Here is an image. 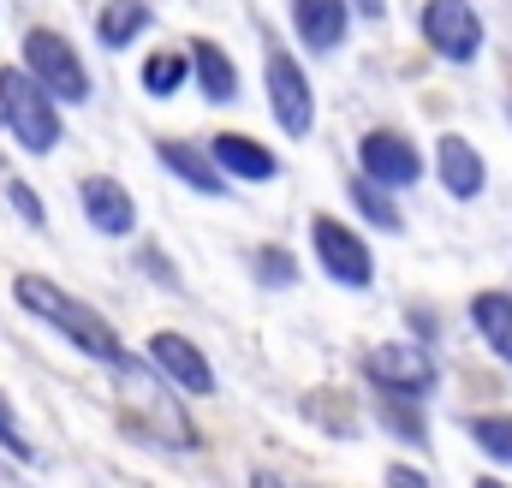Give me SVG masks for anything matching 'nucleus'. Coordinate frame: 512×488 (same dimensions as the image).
<instances>
[{
  "label": "nucleus",
  "instance_id": "obj_1",
  "mask_svg": "<svg viewBox=\"0 0 512 488\" xmlns=\"http://www.w3.org/2000/svg\"><path fill=\"white\" fill-rule=\"evenodd\" d=\"M12 298H18L36 322H48V328H54L72 352H84L90 364H120V358H126L120 328H114L96 304L72 298L60 280H48V274H18V280H12Z\"/></svg>",
  "mask_w": 512,
  "mask_h": 488
},
{
  "label": "nucleus",
  "instance_id": "obj_2",
  "mask_svg": "<svg viewBox=\"0 0 512 488\" xmlns=\"http://www.w3.org/2000/svg\"><path fill=\"white\" fill-rule=\"evenodd\" d=\"M120 375V423H126V435H137L143 447H173V453H191L203 435H197V423L179 411V399L167 393V387H155V364L143 358H120V364H108Z\"/></svg>",
  "mask_w": 512,
  "mask_h": 488
},
{
  "label": "nucleus",
  "instance_id": "obj_3",
  "mask_svg": "<svg viewBox=\"0 0 512 488\" xmlns=\"http://www.w3.org/2000/svg\"><path fill=\"white\" fill-rule=\"evenodd\" d=\"M0 131L24 149V155H54L66 120H60V102L24 72V66H0Z\"/></svg>",
  "mask_w": 512,
  "mask_h": 488
},
{
  "label": "nucleus",
  "instance_id": "obj_4",
  "mask_svg": "<svg viewBox=\"0 0 512 488\" xmlns=\"http://www.w3.org/2000/svg\"><path fill=\"white\" fill-rule=\"evenodd\" d=\"M18 66L60 102V108H84L90 102V66L78 60V48L66 42V30H48V24H36V30H24V48H18Z\"/></svg>",
  "mask_w": 512,
  "mask_h": 488
},
{
  "label": "nucleus",
  "instance_id": "obj_5",
  "mask_svg": "<svg viewBox=\"0 0 512 488\" xmlns=\"http://www.w3.org/2000/svg\"><path fill=\"white\" fill-rule=\"evenodd\" d=\"M262 90H268V114H274V125H280L292 143H304V137L316 131V84H310V72H304V60H298L292 48L268 42Z\"/></svg>",
  "mask_w": 512,
  "mask_h": 488
},
{
  "label": "nucleus",
  "instance_id": "obj_6",
  "mask_svg": "<svg viewBox=\"0 0 512 488\" xmlns=\"http://www.w3.org/2000/svg\"><path fill=\"white\" fill-rule=\"evenodd\" d=\"M364 375H370L376 393H405V399H423V405L441 387V364H435V352L423 340H382V346H370L364 352Z\"/></svg>",
  "mask_w": 512,
  "mask_h": 488
},
{
  "label": "nucleus",
  "instance_id": "obj_7",
  "mask_svg": "<svg viewBox=\"0 0 512 488\" xmlns=\"http://www.w3.org/2000/svg\"><path fill=\"white\" fill-rule=\"evenodd\" d=\"M310 250H316V262H322V274L334 286H346V292H370L376 286V250H370L364 233H352L346 221L316 215L310 221Z\"/></svg>",
  "mask_w": 512,
  "mask_h": 488
},
{
  "label": "nucleus",
  "instance_id": "obj_8",
  "mask_svg": "<svg viewBox=\"0 0 512 488\" xmlns=\"http://www.w3.org/2000/svg\"><path fill=\"white\" fill-rule=\"evenodd\" d=\"M417 30H423L429 54H441L447 66H471L483 54V18L471 0H429L417 12Z\"/></svg>",
  "mask_w": 512,
  "mask_h": 488
},
{
  "label": "nucleus",
  "instance_id": "obj_9",
  "mask_svg": "<svg viewBox=\"0 0 512 488\" xmlns=\"http://www.w3.org/2000/svg\"><path fill=\"white\" fill-rule=\"evenodd\" d=\"M358 173L376 179V185H387V191L399 197V191H411V185L423 179V149H417L399 125H376V131L358 137Z\"/></svg>",
  "mask_w": 512,
  "mask_h": 488
},
{
  "label": "nucleus",
  "instance_id": "obj_10",
  "mask_svg": "<svg viewBox=\"0 0 512 488\" xmlns=\"http://www.w3.org/2000/svg\"><path fill=\"white\" fill-rule=\"evenodd\" d=\"M161 381H173L185 399H215V364L203 358V346L197 340H185V334H173V328H161V334H149V352H143Z\"/></svg>",
  "mask_w": 512,
  "mask_h": 488
},
{
  "label": "nucleus",
  "instance_id": "obj_11",
  "mask_svg": "<svg viewBox=\"0 0 512 488\" xmlns=\"http://www.w3.org/2000/svg\"><path fill=\"white\" fill-rule=\"evenodd\" d=\"M155 161H161L185 191H197V197H209V203H227V197H233V179L215 167L209 143H191V137H155Z\"/></svg>",
  "mask_w": 512,
  "mask_h": 488
},
{
  "label": "nucleus",
  "instance_id": "obj_12",
  "mask_svg": "<svg viewBox=\"0 0 512 488\" xmlns=\"http://www.w3.org/2000/svg\"><path fill=\"white\" fill-rule=\"evenodd\" d=\"M78 209H84V221L102 239H131L137 233V197H131L114 173H84L78 179Z\"/></svg>",
  "mask_w": 512,
  "mask_h": 488
},
{
  "label": "nucleus",
  "instance_id": "obj_13",
  "mask_svg": "<svg viewBox=\"0 0 512 488\" xmlns=\"http://www.w3.org/2000/svg\"><path fill=\"white\" fill-rule=\"evenodd\" d=\"M435 179H441V191L453 203H477L489 191V161H483V149L471 137L441 131V143H435Z\"/></svg>",
  "mask_w": 512,
  "mask_h": 488
},
{
  "label": "nucleus",
  "instance_id": "obj_14",
  "mask_svg": "<svg viewBox=\"0 0 512 488\" xmlns=\"http://www.w3.org/2000/svg\"><path fill=\"white\" fill-rule=\"evenodd\" d=\"M346 30H352L346 0H292V36L304 42V54H340Z\"/></svg>",
  "mask_w": 512,
  "mask_h": 488
},
{
  "label": "nucleus",
  "instance_id": "obj_15",
  "mask_svg": "<svg viewBox=\"0 0 512 488\" xmlns=\"http://www.w3.org/2000/svg\"><path fill=\"white\" fill-rule=\"evenodd\" d=\"M185 60H191V78H197V90H203V102H209V108H233V102H239L245 78H239V60H233L221 42L197 36V42L185 48Z\"/></svg>",
  "mask_w": 512,
  "mask_h": 488
},
{
  "label": "nucleus",
  "instance_id": "obj_16",
  "mask_svg": "<svg viewBox=\"0 0 512 488\" xmlns=\"http://www.w3.org/2000/svg\"><path fill=\"white\" fill-rule=\"evenodd\" d=\"M209 155H215V167H221L227 179H245V185H268V179H280V155H274L268 143L245 137V131H221V137H209Z\"/></svg>",
  "mask_w": 512,
  "mask_h": 488
},
{
  "label": "nucleus",
  "instance_id": "obj_17",
  "mask_svg": "<svg viewBox=\"0 0 512 488\" xmlns=\"http://www.w3.org/2000/svg\"><path fill=\"white\" fill-rule=\"evenodd\" d=\"M471 328L501 364H512V292H477L471 298Z\"/></svg>",
  "mask_w": 512,
  "mask_h": 488
},
{
  "label": "nucleus",
  "instance_id": "obj_18",
  "mask_svg": "<svg viewBox=\"0 0 512 488\" xmlns=\"http://www.w3.org/2000/svg\"><path fill=\"white\" fill-rule=\"evenodd\" d=\"M155 24V12H149V0H102V12H96V42L102 48H131L143 30Z\"/></svg>",
  "mask_w": 512,
  "mask_h": 488
},
{
  "label": "nucleus",
  "instance_id": "obj_19",
  "mask_svg": "<svg viewBox=\"0 0 512 488\" xmlns=\"http://www.w3.org/2000/svg\"><path fill=\"white\" fill-rule=\"evenodd\" d=\"M376 423H382L399 447H429V417H423V399L382 393V399H376Z\"/></svg>",
  "mask_w": 512,
  "mask_h": 488
},
{
  "label": "nucleus",
  "instance_id": "obj_20",
  "mask_svg": "<svg viewBox=\"0 0 512 488\" xmlns=\"http://www.w3.org/2000/svg\"><path fill=\"white\" fill-rule=\"evenodd\" d=\"M137 84H143V96L167 102V96H179V90L191 84V60H185L179 48H155V54L143 60V72H137Z\"/></svg>",
  "mask_w": 512,
  "mask_h": 488
},
{
  "label": "nucleus",
  "instance_id": "obj_21",
  "mask_svg": "<svg viewBox=\"0 0 512 488\" xmlns=\"http://www.w3.org/2000/svg\"><path fill=\"white\" fill-rule=\"evenodd\" d=\"M352 209L376 227V233H405V215H399V203H393V191L387 185H376V179H352Z\"/></svg>",
  "mask_w": 512,
  "mask_h": 488
},
{
  "label": "nucleus",
  "instance_id": "obj_22",
  "mask_svg": "<svg viewBox=\"0 0 512 488\" xmlns=\"http://www.w3.org/2000/svg\"><path fill=\"white\" fill-rule=\"evenodd\" d=\"M251 274H256V286L286 292V286L298 280V256H292L286 244H256V250H251Z\"/></svg>",
  "mask_w": 512,
  "mask_h": 488
},
{
  "label": "nucleus",
  "instance_id": "obj_23",
  "mask_svg": "<svg viewBox=\"0 0 512 488\" xmlns=\"http://www.w3.org/2000/svg\"><path fill=\"white\" fill-rule=\"evenodd\" d=\"M465 429H471L477 453H489L495 465H512V417L507 411H483V417H471Z\"/></svg>",
  "mask_w": 512,
  "mask_h": 488
},
{
  "label": "nucleus",
  "instance_id": "obj_24",
  "mask_svg": "<svg viewBox=\"0 0 512 488\" xmlns=\"http://www.w3.org/2000/svg\"><path fill=\"white\" fill-rule=\"evenodd\" d=\"M6 203H12V215H18L24 227H36V233L48 227V209H42V197H36L24 179H6Z\"/></svg>",
  "mask_w": 512,
  "mask_h": 488
},
{
  "label": "nucleus",
  "instance_id": "obj_25",
  "mask_svg": "<svg viewBox=\"0 0 512 488\" xmlns=\"http://www.w3.org/2000/svg\"><path fill=\"white\" fill-rule=\"evenodd\" d=\"M137 268H143L155 286H167V292H179V286H185V280H179V268L167 262V250H161V244H137Z\"/></svg>",
  "mask_w": 512,
  "mask_h": 488
},
{
  "label": "nucleus",
  "instance_id": "obj_26",
  "mask_svg": "<svg viewBox=\"0 0 512 488\" xmlns=\"http://www.w3.org/2000/svg\"><path fill=\"white\" fill-rule=\"evenodd\" d=\"M0 447H6V453H18V459H30V441H24V429H18L12 399H6V393H0Z\"/></svg>",
  "mask_w": 512,
  "mask_h": 488
},
{
  "label": "nucleus",
  "instance_id": "obj_27",
  "mask_svg": "<svg viewBox=\"0 0 512 488\" xmlns=\"http://www.w3.org/2000/svg\"><path fill=\"white\" fill-rule=\"evenodd\" d=\"M387 483H393V488H429V477H423V471H411V465H387Z\"/></svg>",
  "mask_w": 512,
  "mask_h": 488
},
{
  "label": "nucleus",
  "instance_id": "obj_28",
  "mask_svg": "<svg viewBox=\"0 0 512 488\" xmlns=\"http://www.w3.org/2000/svg\"><path fill=\"white\" fill-rule=\"evenodd\" d=\"M346 6H352L364 24H382V18H387V0H346Z\"/></svg>",
  "mask_w": 512,
  "mask_h": 488
}]
</instances>
